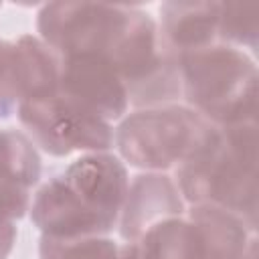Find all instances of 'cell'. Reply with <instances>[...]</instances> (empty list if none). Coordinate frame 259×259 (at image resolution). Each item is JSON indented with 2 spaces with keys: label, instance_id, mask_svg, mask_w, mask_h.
Segmentation results:
<instances>
[{
  "label": "cell",
  "instance_id": "cell-1",
  "mask_svg": "<svg viewBox=\"0 0 259 259\" xmlns=\"http://www.w3.org/2000/svg\"><path fill=\"white\" fill-rule=\"evenodd\" d=\"M176 186L188 204H214L257 231V121L217 127L192 158L176 168Z\"/></svg>",
  "mask_w": 259,
  "mask_h": 259
},
{
  "label": "cell",
  "instance_id": "cell-2",
  "mask_svg": "<svg viewBox=\"0 0 259 259\" xmlns=\"http://www.w3.org/2000/svg\"><path fill=\"white\" fill-rule=\"evenodd\" d=\"M182 97L217 127L257 121V65L241 49L214 42L178 59Z\"/></svg>",
  "mask_w": 259,
  "mask_h": 259
},
{
  "label": "cell",
  "instance_id": "cell-3",
  "mask_svg": "<svg viewBox=\"0 0 259 259\" xmlns=\"http://www.w3.org/2000/svg\"><path fill=\"white\" fill-rule=\"evenodd\" d=\"M214 134L217 125L188 105L168 103L123 115L113 130V144L121 162L146 172H164L192 158Z\"/></svg>",
  "mask_w": 259,
  "mask_h": 259
},
{
  "label": "cell",
  "instance_id": "cell-4",
  "mask_svg": "<svg viewBox=\"0 0 259 259\" xmlns=\"http://www.w3.org/2000/svg\"><path fill=\"white\" fill-rule=\"evenodd\" d=\"M16 115L32 144L49 156L107 152L113 146L111 123L61 93L22 101Z\"/></svg>",
  "mask_w": 259,
  "mask_h": 259
},
{
  "label": "cell",
  "instance_id": "cell-5",
  "mask_svg": "<svg viewBox=\"0 0 259 259\" xmlns=\"http://www.w3.org/2000/svg\"><path fill=\"white\" fill-rule=\"evenodd\" d=\"M134 6L105 2H49L36 14L38 38L57 55L105 57L123 32Z\"/></svg>",
  "mask_w": 259,
  "mask_h": 259
},
{
  "label": "cell",
  "instance_id": "cell-6",
  "mask_svg": "<svg viewBox=\"0 0 259 259\" xmlns=\"http://www.w3.org/2000/svg\"><path fill=\"white\" fill-rule=\"evenodd\" d=\"M59 93L91 109L105 121L121 119L130 107L127 91L109 65L97 53L59 55Z\"/></svg>",
  "mask_w": 259,
  "mask_h": 259
},
{
  "label": "cell",
  "instance_id": "cell-7",
  "mask_svg": "<svg viewBox=\"0 0 259 259\" xmlns=\"http://www.w3.org/2000/svg\"><path fill=\"white\" fill-rule=\"evenodd\" d=\"M30 221L45 235L63 241L107 237L117 225L93 212L67 186L61 174L45 182L30 202Z\"/></svg>",
  "mask_w": 259,
  "mask_h": 259
},
{
  "label": "cell",
  "instance_id": "cell-8",
  "mask_svg": "<svg viewBox=\"0 0 259 259\" xmlns=\"http://www.w3.org/2000/svg\"><path fill=\"white\" fill-rule=\"evenodd\" d=\"M61 178L83 204L117 225L130 188L127 168L119 156L109 152L81 154L61 172Z\"/></svg>",
  "mask_w": 259,
  "mask_h": 259
},
{
  "label": "cell",
  "instance_id": "cell-9",
  "mask_svg": "<svg viewBox=\"0 0 259 259\" xmlns=\"http://www.w3.org/2000/svg\"><path fill=\"white\" fill-rule=\"evenodd\" d=\"M184 198L176 182L162 172L138 174L125 194L117 229L125 243L138 241L150 227L160 221L182 217Z\"/></svg>",
  "mask_w": 259,
  "mask_h": 259
},
{
  "label": "cell",
  "instance_id": "cell-10",
  "mask_svg": "<svg viewBox=\"0 0 259 259\" xmlns=\"http://www.w3.org/2000/svg\"><path fill=\"white\" fill-rule=\"evenodd\" d=\"M219 14L221 2H164L158 24L164 51L180 59L219 42Z\"/></svg>",
  "mask_w": 259,
  "mask_h": 259
},
{
  "label": "cell",
  "instance_id": "cell-11",
  "mask_svg": "<svg viewBox=\"0 0 259 259\" xmlns=\"http://www.w3.org/2000/svg\"><path fill=\"white\" fill-rule=\"evenodd\" d=\"M202 259H247L255 245V233L233 212L214 204H194L188 210Z\"/></svg>",
  "mask_w": 259,
  "mask_h": 259
},
{
  "label": "cell",
  "instance_id": "cell-12",
  "mask_svg": "<svg viewBox=\"0 0 259 259\" xmlns=\"http://www.w3.org/2000/svg\"><path fill=\"white\" fill-rule=\"evenodd\" d=\"M59 55L38 36L22 34L14 42V81L18 105L59 93Z\"/></svg>",
  "mask_w": 259,
  "mask_h": 259
},
{
  "label": "cell",
  "instance_id": "cell-13",
  "mask_svg": "<svg viewBox=\"0 0 259 259\" xmlns=\"http://www.w3.org/2000/svg\"><path fill=\"white\" fill-rule=\"evenodd\" d=\"M136 243L140 259H202L194 225L184 217L156 223Z\"/></svg>",
  "mask_w": 259,
  "mask_h": 259
},
{
  "label": "cell",
  "instance_id": "cell-14",
  "mask_svg": "<svg viewBox=\"0 0 259 259\" xmlns=\"http://www.w3.org/2000/svg\"><path fill=\"white\" fill-rule=\"evenodd\" d=\"M42 172L40 156L32 140L18 130H2L0 134V178L32 188Z\"/></svg>",
  "mask_w": 259,
  "mask_h": 259
},
{
  "label": "cell",
  "instance_id": "cell-15",
  "mask_svg": "<svg viewBox=\"0 0 259 259\" xmlns=\"http://www.w3.org/2000/svg\"><path fill=\"white\" fill-rule=\"evenodd\" d=\"M217 40L241 51H257L259 2H221Z\"/></svg>",
  "mask_w": 259,
  "mask_h": 259
},
{
  "label": "cell",
  "instance_id": "cell-16",
  "mask_svg": "<svg viewBox=\"0 0 259 259\" xmlns=\"http://www.w3.org/2000/svg\"><path fill=\"white\" fill-rule=\"evenodd\" d=\"M40 259H119V245L107 237L63 241L40 235Z\"/></svg>",
  "mask_w": 259,
  "mask_h": 259
},
{
  "label": "cell",
  "instance_id": "cell-17",
  "mask_svg": "<svg viewBox=\"0 0 259 259\" xmlns=\"http://www.w3.org/2000/svg\"><path fill=\"white\" fill-rule=\"evenodd\" d=\"M18 109L14 81V42L0 38V117H10Z\"/></svg>",
  "mask_w": 259,
  "mask_h": 259
},
{
  "label": "cell",
  "instance_id": "cell-18",
  "mask_svg": "<svg viewBox=\"0 0 259 259\" xmlns=\"http://www.w3.org/2000/svg\"><path fill=\"white\" fill-rule=\"evenodd\" d=\"M30 208V190L0 178V221L14 223L22 219Z\"/></svg>",
  "mask_w": 259,
  "mask_h": 259
},
{
  "label": "cell",
  "instance_id": "cell-19",
  "mask_svg": "<svg viewBox=\"0 0 259 259\" xmlns=\"http://www.w3.org/2000/svg\"><path fill=\"white\" fill-rule=\"evenodd\" d=\"M14 241H16V227H14V223L0 221V259H8V255L12 253Z\"/></svg>",
  "mask_w": 259,
  "mask_h": 259
},
{
  "label": "cell",
  "instance_id": "cell-20",
  "mask_svg": "<svg viewBox=\"0 0 259 259\" xmlns=\"http://www.w3.org/2000/svg\"><path fill=\"white\" fill-rule=\"evenodd\" d=\"M0 134H2V132H0Z\"/></svg>",
  "mask_w": 259,
  "mask_h": 259
}]
</instances>
